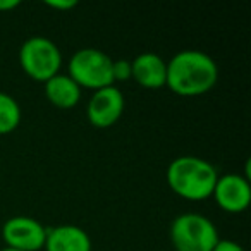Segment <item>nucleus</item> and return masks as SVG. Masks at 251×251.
<instances>
[{
  "mask_svg": "<svg viewBox=\"0 0 251 251\" xmlns=\"http://www.w3.org/2000/svg\"><path fill=\"white\" fill-rule=\"evenodd\" d=\"M219 81V67L201 50H181L167 62L165 86L179 97H200Z\"/></svg>",
  "mask_w": 251,
  "mask_h": 251,
  "instance_id": "nucleus-1",
  "label": "nucleus"
},
{
  "mask_svg": "<svg viewBox=\"0 0 251 251\" xmlns=\"http://www.w3.org/2000/svg\"><path fill=\"white\" fill-rule=\"evenodd\" d=\"M219 179L217 169L205 158L182 155L169 164L167 184L179 198L188 201H203L212 198Z\"/></svg>",
  "mask_w": 251,
  "mask_h": 251,
  "instance_id": "nucleus-2",
  "label": "nucleus"
},
{
  "mask_svg": "<svg viewBox=\"0 0 251 251\" xmlns=\"http://www.w3.org/2000/svg\"><path fill=\"white\" fill-rule=\"evenodd\" d=\"M169 237L176 251H212L219 243V230L208 217L188 212L171 224Z\"/></svg>",
  "mask_w": 251,
  "mask_h": 251,
  "instance_id": "nucleus-3",
  "label": "nucleus"
},
{
  "mask_svg": "<svg viewBox=\"0 0 251 251\" xmlns=\"http://www.w3.org/2000/svg\"><path fill=\"white\" fill-rule=\"evenodd\" d=\"M112 59L98 49H81L71 57L67 76L83 90L97 91L114 84Z\"/></svg>",
  "mask_w": 251,
  "mask_h": 251,
  "instance_id": "nucleus-4",
  "label": "nucleus"
},
{
  "mask_svg": "<svg viewBox=\"0 0 251 251\" xmlns=\"http://www.w3.org/2000/svg\"><path fill=\"white\" fill-rule=\"evenodd\" d=\"M19 66L28 77L45 83L60 73L62 52L45 36H31L19 49Z\"/></svg>",
  "mask_w": 251,
  "mask_h": 251,
  "instance_id": "nucleus-5",
  "label": "nucleus"
},
{
  "mask_svg": "<svg viewBox=\"0 0 251 251\" xmlns=\"http://www.w3.org/2000/svg\"><path fill=\"white\" fill-rule=\"evenodd\" d=\"M45 226L33 217L16 215L2 226V239L9 250L40 251L45 246Z\"/></svg>",
  "mask_w": 251,
  "mask_h": 251,
  "instance_id": "nucleus-6",
  "label": "nucleus"
},
{
  "mask_svg": "<svg viewBox=\"0 0 251 251\" xmlns=\"http://www.w3.org/2000/svg\"><path fill=\"white\" fill-rule=\"evenodd\" d=\"M124 107V95L115 84H112L93 91L86 107V117L97 129H108L121 119Z\"/></svg>",
  "mask_w": 251,
  "mask_h": 251,
  "instance_id": "nucleus-7",
  "label": "nucleus"
},
{
  "mask_svg": "<svg viewBox=\"0 0 251 251\" xmlns=\"http://www.w3.org/2000/svg\"><path fill=\"white\" fill-rule=\"evenodd\" d=\"M212 198L220 210L227 213H243L251 203L250 179L243 174H224L219 176L213 188Z\"/></svg>",
  "mask_w": 251,
  "mask_h": 251,
  "instance_id": "nucleus-8",
  "label": "nucleus"
},
{
  "mask_svg": "<svg viewBox=\"0 0 251 251\" xmlns=\"http://www.w3.org/2000/svg\"><path fill=\"white\" fill-rule=\"evenodd\" d=\"M131 79L147 90H160L167 81V60L153 52L140 53L131 60Z\"/></svg>",
  "mask_w": 251,
  "mask_h": 251,
  "instance_id": "nucleus-9",
  "label": "nucleus"
},
{
  "mask_svg": "<svg viewBox=\"0 0 251 251\" xmlns=\"http://www.w3.org/2000/svg\"><path fill=\"white\" fill-rule=\"evenodd\" d=\"M45 251H91V239L84 229L71 224L47 229Z\"/></svg>",
  "mask_w": 251,
  "mask_h": 251,
  "instance_id": "nucleus-10",
  "label": "nucleus"
},
{
  "mask_svg": "<svg viewBox=\"0 0 251 251\" xmlns=\"http://www.w3.org/2000/svg\"><path fill=\"white\" fill-rule=\"evenodd\" d=\"M45 97L53 107L62 108V110H69L74 108L81 100V88L71 79L67 74H55L45 81Z\"/></svg>",
  "mask_w": 251,
  "mask_h": 251,
  "instance_id": "nucleus-11",
  "label": "nucleus"
},
{
  "mask_svg": "<svg viewBox=\"0 0 251 251\" xmlns=\"http://www.w3.org/2000/svg\"><path fill=\"white\" fill-rule=\"evenodd\" d=\"M21 105L14 97L0 91V134H9L21 124Z\"/></svg>",
  "mask_w": 251,
  "mask_h": 251,
  "instance_id": "nucleus-12",
  "label": "nucleus"
},
{
  "mask_svg": "<svg viewBox=\"0 0 251 251\" xmlns=\"http://www.w3.org/2000/svg\"><path fill=\"white\" fill-rule=\"evenodd\" d=\"M112 77L115 81H127L131 79V60L117 59L112 62Z\"/></svg>",
  "mask_w": 251,
  "mask_h": 251,
  "instance_id": "nucleus-13",
  "label": "nucleus"
},
{
  "mask_svg": "<svg viewBox=\"0 0 251 251\" xmlns=\"http://www.w3.org/2000/svg\"><path fill=\"white\" fill-rule=\"evenodd\" d=\"M212 251H244V248L232 239H219Z\"/></svg>",
  "mask_w": 251,
  "mask_h": 251,
  "instance_id": "nucleus-14",
  "label": "nucleus"
},
{
  "mask_svg": "<svg viewBox=\"0 0 251 251\" xmlns=\"http://www.w3.org/2000/svg\"><path fill=\"white\" fill-rule=\"evenodd\" d=\"M47 5L55 11H69V9H74L77 5L76 0H49Z\"/></svg>",
  "mask_w": 251,
  "mask_h": 251,
  "instance_id": "nucleus-15",
  "label": "nucleus"
},
{
  "mask_svg": "<svg viewBox=\"0 0 251 251\" xmlns=\"http://www.w3.org/2000/svg\"><path fill=\"white\" fill-rule=\"evenodd\" d=\"M19 0H0V12H9L12 9L19 7Z\"/></svg>",
  "mask_w": 251,
  "mask_h": 251,
  "instance_id": "nucleus-16",
  "label": "nucleus"
},
{
  "mask_svg": "<svg viewBox=\"0 0 251 251\" xmlns=\"http://www.w3.org/2000/svg\"><path fill=\"white\" fill-rule=\"evenodd\" d=\"M0 251H14V250H9V248H4V250H0Z\"/></svg>",
  "mask_w": 251,
  "mask_h": 251,
  "instance_id": "nucleus-17",
  "label": "nucleus"
}]
</instances>
